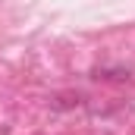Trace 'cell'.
<instances>
[{
  "instance_id": "cell-2",
  "label": "cell",
  "mask_w": 135,
  "mask_h": 135,
  "mask_svg": "<svg viewBox=\"0 0 135 135\" xmlns=\"http://www.w3.org/2000/svg\"><path fill=\"white\" fill-rule=\"evenodd\" d=\"M75 104H79V94H75V98H72V94H66V98H60V104H57V107H75Z\"/></svg>"
},
{
  "instance_id": "cell-1",
  "label": "cell",
  "mask_w": 135,
  "mask_h": 135,
  "mask_svg": "<svg viewBox=\"0 0 135 135\" xmlns=\"http://www.w3.org/2000/svg\"><path fill=\"white\" fill-rule=\"evenodd\" d=\"M94 79H129V69H94Z\"/></svg>"
}]
</instances>
